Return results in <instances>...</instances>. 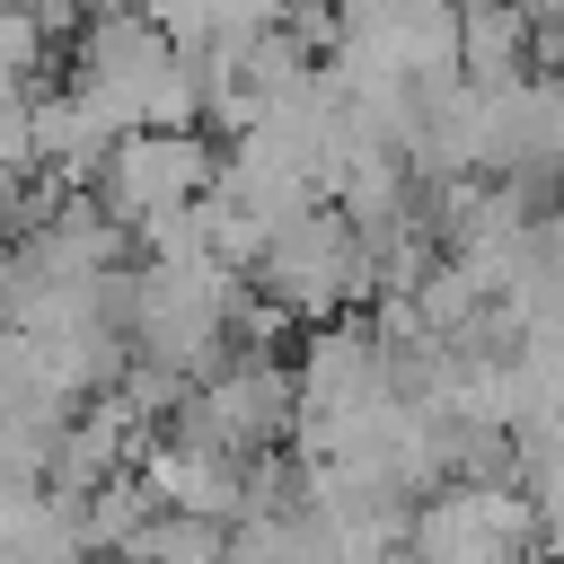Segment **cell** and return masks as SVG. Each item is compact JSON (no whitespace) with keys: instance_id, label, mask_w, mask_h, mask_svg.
Masks as SVG:
<instances>
[{"instance_id":"8992f818","label":"cell","mask_w":564,"mask_h":564,"mask_svg":"<svg viewBox=\"0 0 564 564\" xmlns=\"http://www.w3.org/2000/svg\"><path fill=\"white\" fill-rule=\"evenodd\" d=\"M44 62H53V35L35 26V9L0 0V97L35 88V79H44Z\"/></svg>"},{"instance_id":"6da1fadb","label":"cell","mask_w":564,"mask_h":564,"mask_svg":"<svg viewBox=\"0 0 564 564\" xmlns=\"http://www.w3.org/2000/svg\"><path fill=\"white\" fill-rule=\"evenodd\" d=\"M247 282L291 317V326H317V317H344V308H370V291H379V264H370V247H361V229L317 194V203H300V212H282L273 229H264V247H256V264H247Z\"/></svg>"},{"instance_id":"7a4b0ae2","label":"cell","mask_w":564,"mask_h":564,"mask_svg":"<svg viewBox=\"0 0 564 564\" xmlns=\"http://www.w3.org/2000/svg\"><path fill=\"white\" fill-rule=\"evenodd\" d=\"M212 167H220V141L203 123H132L97 150L88 167V203L115 220V229H141L194 194H212Z\"/></svg>"},{"instance_id":"5b68a950","label":"cell","mask_w":564,"mask_h":564,"mask_svg":"<svg viewBox=\"0 0 564 564\" xmlns=\"http://www.w3.org/2000/svg\"><path fill=\"white\" fill-rule=\"evenodd\" d=\"M220 546H229V520H203V511H141L132 520V538L106 555V564H220Z\"/></svg>"},{"instance_id":"277c9868","label":"cell","mask_w":564,"mask_h":564,"mask_svg":"<svg viewBox=\"0 0 564 564\" xmlns=\"http://www.w3.org/2000/svg\"><path fill=\"white\" fill-rule=\"evenodd\" d=\"M449 9H458V79L502 88V79L538 70V53H529V18H520L511 0H449Z\"/></svg>"},{"instance_id":"3957f363","label":"cell","mask_w":564,"mask_h":564,"mask_svg":"<svg viewBox=\"0 0 564 564\" xmlns=\"http://www.w3.org/2000/svg\"><path fill=\"white\" fill-rule=\"evenodd\" d=\"M405 564H538V529L511 476H449L405 511Z\"/></svg>"}]
</instances>
